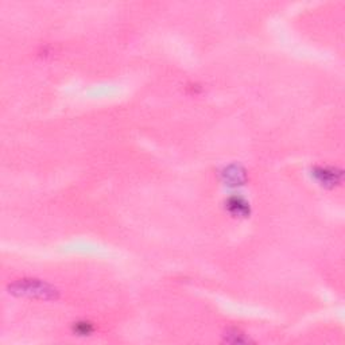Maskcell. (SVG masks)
<instances>
[{
  "mask_svg": "<svg viewBox=\"0 0 345 345\" xmlns=\"http://www.w3.org/2000/svg\"><path fill=\"white\" fill-rule=\"evenodd\" d=\"M10 293L41 300H56L58 297V290L54 286L41 279H33V278L19 279L10 284Z\"/></svg>",
  "mask_w": 345,
  "mask_h": 345,
  "instance_id": "obj_1",
  "label": "cell"
},
{
  "mask_svg": "<svg viewBox=\"0 0 345 345\" xmlns=\"http://www.w3.org/2000/svg\"><path fill=\"white\" fill-rule=\"evenodd\" d=\"M313 176L316 177L323 186L333 187L334 185H339L341 180H343V171L341 170L333 169V167H325V166H320L316 167L313 171Z\"/></svg>",
  "mask_w": 345,
  "mask_h": 345,
  "instance_id": "obj_2",
  "label": "cell"
},
{
  "mask_svg": "<svg viewBox=\"0 0 345 345\" xmlns=\"http://www.w3.org/2000/svg\"><path fill=\"white\" fill-rule=\"evenodd\" d=\"M223 176L225 178V182H229L228 185H239V183H242L245 180L244 171H240L239 167H236V166H231V167L225 169V171L223 173Z\"/></svg>",
  "mask_w": 345,
  "mask_h": 345,
  "instance_id": "obj_3",
  "label": "cell"
},
{
  "mask_svg": "<svg viewBox=\"0 0 345 345\" xmlns=\"http://www.w3.org/2000/svg\"><path fill=\"white\" fill-rule=\"evenodd\" d=\"M248 205L249 204H247L243 198L232 197L228 201V208L231 209L233 215H245L248 212Z\"/></svg>",
  "mask_w": 345,
  "mask_h": 345,
  "instance_id": "obj_4",
  "label": "cell"
},
{
  "mask_svg": "<svg viewBox=\"0 0 345 345\" xmlns=\"http://www.w3.org/2000/svg\"><path fill=\"white\" fill-rule=\"evenodd\" d=\"M225 341L226 343H232V344H243V343H248L249 339H247L244 333H242L239 329L233 328L229 329L225 333Z\"/></svg>",
  "mask_w": 345,
  "mask_h": 345,
  "instance_id": "obj_5",
  "label": "cell"
},
{
  "mask_svg": "<svg viewBox=\"0 0 345 345\" xmlns=\"http://www.w3.org/2000/svg\"><path fill=\"white\" fill-rule=\"evenodd\" d=\"M93 325L88 321H82V323H77L74 325V332L79 336H88L93 332Z\"/></svg>",
  "mask_w": 345,
  "mask_h": 345,
  "instance_id": "obj_6",
  "label": "cell"
}]
</instances>
